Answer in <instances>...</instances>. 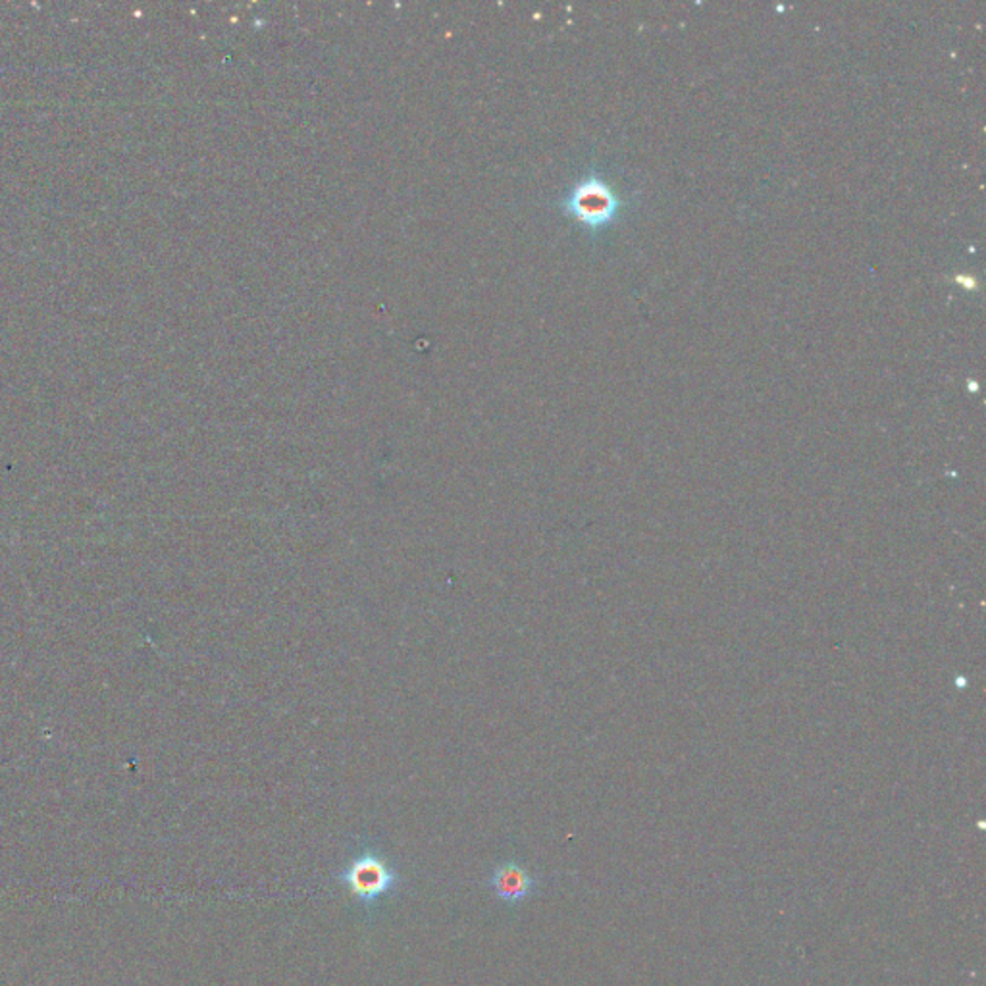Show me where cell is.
I'll list each match as a JSON object with an SVG mask.
<instances>
[{"label": "cell", "mask_w": 986, "mask_h": 986, "mask_svg": "<svg viewBox=\"0 0 986 986\" xmlns=\"http://www.w3.org/2000/svg\"><path fill=\"white\" fill-rule=\"evenodd\" d=\"M338 880L366 911H374L382 898L399 892L403 885L399 870L374 846H362L339 873Z\"/></svg>", "instance_id": "obj_1"}, {"label": "cell", "mask_w": 986, "mask_h": 986, "mask_svg": "<svg viewBox=\"0 0 986 986\" xmlns=\"http://www.w3.org/2000/svg\"><path fill=\"white\" fill-rule=\"evenodd\" d=\"M561 207L570 218L595 233L615 222L624 202L615 187L605 182V177L598 172H590L570 187Z\"/></svg>", "instance_id": "obj_2"}, {"label": "cell", "mask_w": 986, "mask_h": 986, "mask_svg": "<svg viewBox=\"0 0 986 986\" xmlns=\"http://www.w3.org/2000/svg\"><path fill=\"white\" fill-rule=\"evenodd\" d=\"M490 888L500 900L521 903L538 890V878L521 863L505 862L490 875Z\"/></svg>", "instance_id": "obj_3"}]
</instances>
